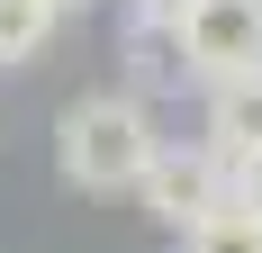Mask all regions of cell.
Segmentation results:
<instances>
[{"label": "cell", "instance_id": "obj_1", "mask_svg": "<svg viewBox=\"0 0 262 253\" xmlns=\"http://www.w3.org/2000/svg\"><path fill=\"white\" fill-rule=\"evenodd\" d=\"M154 109L136 100V91H81L63 118H54V172L108 199V190H136V172L154 163Z\"/></svg>", "mask_w": 262, "mask_h": 253}, {"label": "cell", "instance_id": "obj_2", "mask_svg": "<svg viewBox=\"0 0 262 253\" xmlns=\"http://www.w3.org/2000/svg\"><path fill=\"white\" fill-rule=\"evenodd\" d=\"M172 64L199 91L235 81V73H262V0H181L172 9Z\"/></svg>", "mask_w": 262, "mask_h": 253}, {"label": "cell", "instance_id": "obj_3", "mask_svg": "<svg viewBox=\"0 0 262 253\" xmlns=\"http://www.w3.org/2000/svg\"><path fill=\"white\" fill-rule=\"evenodd\" d=\"M217 199H226V154L199 145V136H190V145H154V163L136 172V208H145L163 235L199 226Z\"/></svg>", "mask_w": 262, "mask_h": 253}, {"label": "cell", "instance_id": "obj_4", "mask_svg": "<svg viewBox=\"0 0 262 253\" xmlns=\"http://www.w3.org/2000/svg\"><path fill=\"white\" fill-rule=\"evenodd\" d=\"M199 145H217L226 163H244V154H262V73L208 81V100H199Z\"/></svg>", "mask_w": 262, "mask_h": 253}, {"label": "cell", "instance_id": "obj_5", "mask_svg": "<svg viewBox=\"0 0 262 253\" xmlns=\"http://www.w3.org/2000/svg\"><path fill=\"white\" fill-rule=\"evenodd\" d=\"M54 27H63V9H54V0H0V73L36 64V54L54 46Z\"/></svg>", "mask_w": 262, "mask_h": 253}, {"label": "cell", "instance_id": "obj_6", "mask_svg": "<svg viewBox=\"0 0 262 253\" xmlns=\"http://www.w3.org/2000/svg\"><path fill=\"white\" fill-rule=\"evenodd\" d=\"M181 253H262V217L226 190V199L199 217V226H181Z\"/></svg>", "mask_w": 262, "mask_h": 253}, {"label": "cell", "instance_id": "obj_7", "mask_svg": "<svg viewBox=\"0 0 262 253\" xmlns=\"http://www.w3.org/2000/svg\"><path fill=\"white\" fill-rule=\"evenodd\" d=\"M172 9L181 0H127V46H163L172 54Z\"/></svg>", "mask_w": 262, "mask_h": 253}, {"label": "cell", "instance_id": "obj_8", "mask_svg": "<svg viewBox=\"0 0 262 253\" xmlns=\"http://www.w3.org/2000/svg\"><path fill=\"white\" fill-rule=\"evenodd\" d=\"M226 190H235L244 208L262 217V154H244V163H226Z\"/></svg>", "mask_w": 262, "mask_h": 253}, {"label": "cell", "instance_id": "obj_9", "mask_svg": "<svg viewBox=\"0 0 262 253\" xmlns=\"http://www.w3.org/2000/svg\"><path fill=\"white\" fill-rule=\"evenodd\" d=\"M54 9H63V18H73V9H91V0H54Z\"/></svg>", "mask_w": 262, "mask_h": 253}]
</instances>
